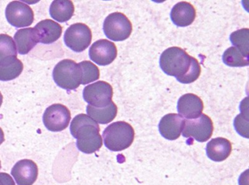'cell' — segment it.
Masks as SVG:
<instances>
[{"instance_id": "cell-1", "label": "cell", "mask_w": 249, "mask_h": 185, "mask_svg": "<svg viewBox=\"0 0 249 185\" xmlns=\"http://www.w3.org/2000/svg\"><path fill=\"white\" fill-rule=\"evenodd\" d=\"M160 63L165 74L176 77L183 84L194 83L200 76L201 67L197 60L178 47L165 50L160 57Z\"/></svg>"}, {"instance_id": "cell-2", "label": "cell", "mask_w": 249, "mask_h": 185, "mask_svg": "<svg viewBox=\"0 0 249 185\" xmlns=\"http://www.w3.org/2000/svg\"><path fill=\"white\" fill-rule=\"evenodd\" d=\"M100 131L98 123L85 114L77 115L71 122V132L77 139V147L86 154H91L101 148L103 142Z\"/></svg>"}, {"instance_id": "cell-3", "label": "cell", "mask_w": 249, "mask_h": 185, "mask_svg": "<svg viewBox=\"0 0 249 185\" xmlns=\"http://www.w3.org/2000/svg\"><path fill=\"white\" fill-rule=\"evenodd\" d=\"M105 145L113 151L129 148L135 139L133 127L124 121H119L109 125L103 131Z\"/></svg>"}, {"instance_id": "cell-4", "label": "cell", "mask_w": 249, "mask_h": 185, "mask_svg": "<svg viewBox=\"0 0 249 185\" xmlns=\"http://www.w3.org/2000/svg\"><path fill=\"white\" fill-rule=\"evenodd\" d=\"M53 79L59 87L65 90H75L82 81L79 64L71 59L59 61L53 70Z\"/></svg>"}, {"instance_id": "cell-5", "label": "cell", "mask_w": 249, "mask_h": 185, "mask_svg": "<svg viewBox=\"0 0 249 185\" xmlns=\"http://www.w3.org/2000/svg\"><path fill=\"white\" fill-rule=\"evenodd\" d=\"M103 31L107 38L119 42L129 37L132 32V24L124 13L116 12L105 19Z\"/></svg>"}, {"instance_id": "cell-6", "label": "cell", "mask_w": 249, "mask_h": 185, "mask_svg": "<svg viewBox=\"0 0 249 185\" xmlns=\"http://www.w3.org/2000/svg\"><path fill=\"white\" fill-rule=\"evenodd\" d=\"M213 124L212 119L205 114L195 119L183 120L182 134L185 138H193L199 142H205L212 136Z\"/></svg>"}, {"instance_id": "cell-7", "label": "cell", "mask_w": 249, "mask_h": 185, "mask_svg": "<svg viewBox=\"0 0 249 185\" xmlns=\"http://www.w3.org/2000/svg\"><path fill=\"white\" fill-rule=\"evenodd\" d=\"M92 40V33L85 23H77L68 28L64 36L65 45L74 52L85 50Z\"/></svg>"}, {"instance_id": "cell-8", "label": "cell", "mask_w": 249, "mask_h": 185, "mask_svg": "<svg viewBox=\"0 0 249 185\" xmlns=\"http://www.w3.org/2000/svg\"><path fill=\"white\" fill-rule=\"evenodd\" d=\"M113 90L110 84L107 82L97 81L84 87L83 97L89 103L90 106L96 108H103L110 104L113 101Z\"/></svg>"}, {"instance_id": "cell-9", "label": "cell", "mask_w": 249, "mask_h": 185, "mask_svg": "<svg viewBox=\"0 0 249 185\" xmlns=\"http://www.w3.org/2000/svg\"><path fill=\"white\" fill-rule=\"evenodd\" d=\"M71 120V111L61 103L51 105L43 114V123L52 132H59L66 129Z\"/></svg>"}, {"instance_id": "cell-10", "label": "cell", "mask_w": 249, "mask_h": 185, "mask_svg": "<svg viewBox=\"0 0 249 185\" xmlns=\"http://www.w3.org/2000/svg\"><path fill=\"white\" fill-rule=\"evenodd\" d=\"M5 16L8 23L17 28L27 27L34 22L33 9L22 1H11L5 10Z\"/></svg>"}, {"instance_id": "cell-11", "label": "cell", "mask_w": 249, "mask_h": 185, "mask_svg": "<svg viewBox=\"0 0 249 185\" xmlns=\"http://www.w3.org/2000/svg\"><path fill=\"white\" fill-rule=\"evenodd\" d=\"M89 54L91 61L96 64L100 66H107L116 59L118 50L113 42L107 39H100L92 44Z\"/></svg>"}, {"instance_id": "cell-12", "label": "cell", "mask_w": 249, "mask_h": 185, "mask_svg": "<svg viewBox=\"0 0 249 185\" xmlns=\"http://www.w3.org/2000/svg\"><path fill=\"white\" fill-rule=\"evenodd\" d=\"M11 174L18 185H33L38 176V167L33 160L24 159L16 163Z\"/></svg>"}, {"instance_id": "cell-13", "label": "cell", "mask_w": 249, "mask_h": 185, "mask_svg": "<svg viewBox=\"0 0 249 185\" xmlns=\"http://www.w3.org/2000/svg\"><path fill=\"white\" fill-rule=\"evenodd\" d=\"M204 109L202 99L193 93H186L179 99L178 111L186 119H195L202 115Z\"/></svg>"}, {"instance_id": "cell-14", "label": "cell", "mask_w": 249, "mask_h": 185, "mask_svg": "<svg viewBox=\"0 0 249 185\" xmlns=\"http://www.w3.org/2000/svg\"><path fill=\"white\" fill-rule=\"evenodd\" d=\"M183 120L184 119L178 114L164 115L159 124L160 134L166 139L171 141L178 139L183 129Z\"/></svg>"}, {"instance_id": "cell-15", "label": "cell", "mask_w": 249, "mask_h": 185, "mask_svg": "<svg viewBox=\"0 0 249 185\" xmlns=\"http://www.w3.org/2000/svg\"><path fill=\"white\" fill-rule=\"evenodd\" d=\"M196 10L191 3L182 1L172 9L170 17L175 25L186 27L193 23L196 17Z\"/></svg>"}, {"instance_id": "cell-16", "label": "cell", "mask_w": 249, "mask_h": 185, "mask_svg": "<svg viewBox=\"0 0 249 185\" xmlns=\"http://www.w3.org/2000/svg\"><path fill=\"white\" fill-rule=\"evenodd\" d=\"M14 39L18 53L26 55L39 43L38 32L35 27L24 28L16 32Z\"/></svg>"}, {"instance_id": "cell-17", "label": "cell", "mask_w": 249, "mask_h": 185, "mask_svg": "<svg viewBox=\"0 0 249 185\" xmlns=\"http://www.w3.org/2000/svg\"><path fill=\"white\" fill-rule=\"evenodd\" d=\"M38 32L39 42L45 45L53 43L62 36V26L52 19H45L35 26Z\"/></svg>"}, {"instance_id": "cell-18", "label": "cell", "mask_w": 249, "mask_h": 185, "mask_svg": "<svg viewBox=\"0 0 249 185\" xmlns=\"http://www.w3.org/2000/svg\"><path fill=\"white\" fill-rule=\"evenodd\" d=\"M232 147L228 139L222 137L213 138L207 144V155L213 161L221 162L225 160L231 154Z\"/></svg>"}, {"instance_id": "cell-19", "label": "cell", "mask_w": 249, "mask_h": 185, "mask_svg": "<svg viewBox=\"0 0 249 185\" xmlns=\"http://www.w3.org/2000/svg\"><path fill=\"white\" fill-rule=\"evenodd\" d=\"M49 12L54 20L64 23L68 21L72 17L75 7L71 0H55L52 1Z\"/></svg>"}, {"instance_id": "cell-20", "label": "cell", "mask_w": 249, "mask_h": 185, "mask_svg": "<svg viewBox=\"0 0 249 185\" xmlns=\"http://www.w3.org/2000/svg\"><path fill=\"white\" fill-rule=\"evenodd\" d=\"M88 116L100 124H107L116 118L118 113V107L114 102L112 101L106 107L96 108L88 105L87 106Z\"/></svg>"}, {"instance_id": "cell-21", "label": "cell", "mask_w": 249, "mask_h": 185, "mask_svg": "<svg viewBox=\"0 0 249 185\" xmlns=\"http://www.w3.org/2000/svg\"><path fill=\"white\" fill-rule=\"evenodd\" d=\"M24 69V64L21 60L13 58L0 65V80L10 81L19 77Z\"/></svg>"}, {"instance_id": "cell-22", "label": "cell", "mask_w": 249, "mask_h": 185, "mask_svg": "<svg viewBox=\"0 0 249 185\" xmlns=\"http://www.w3.org/2000/svg\"><path fill=\"white\" fill-rule=\"evenodd\" d=\"M17 45L9 35L0 34V65L17 58Z\"/></svg>"}, {"instance_id": "cell-23", "label": "cell", "mask_w": 249, "mask_h": 185, "mask_svg": "<svg viewBox=\"0 0 249 185\" xmlns=\"http://www.w3.org/2000/svg\"><path fill=\"white\" fill-rule=\"evenodd\" d=\"M230 40L233 45L246 58L249 57V29H242L232 32ZM234 47V48H235Z\"/></svg>"}, {"instance_id": "cell-24", "label": "cell", "mask_w": 249, "mask_h": 185, "mask_svg": "<svg viewBox=\"0 0 249 185\" xmlns=\"http://www.w3.org/2000/svg\"><path fill=\"white\" fill-rule=\"evenodd\" d=\"M223 61L226 65L232 67L249 66V58L245 57L237 48L230 47L223 54Z\"/></svg>"}, {"instance_id": "cell-25", "label": "cell", "mask_w": 249, "mask_h": 185, "mask_svg": "<svg viewBox=\"0 0 249 185\" xmlns=\"http://www.w3.org/2000/svg\"><path fill=\"white\" fill-rule=\"evenodd\" d=\"M82 71L81 84H87L99 80L100 77V69L95 64L89 61H84L79 63Z\"/></svg>"}, {"instance_id": "cell-26", "label": "cell", "mask_w": 249, "mask_h": 185, "mask_svg": "<svg viewBox=\"0 0 249 185\" xmlns=\"http://www.w3.org/2000/svg\"><path fill=\"white\" fill-rule=\"evenodd\" d=\"M242 106H243V109H241L242 113L237 115L234 119V125L235 127L236 131L246 138H249V111H248V102H246V105H243V102L242 101Z\"/></svg>"}, {"instance_id": "cell-27", "label": "cell", "mask_w": 249, "mask_h": 185, "mask_svg": "<svg viewBox=\"0 0 249 185\" xmlns=\"http://www.w3.org/2000/svg\"><path fill=\"white\" fill-rule=\"evenodd\" d=\"M0 185H16L13 178L8 173H0Z\"/></svg>"}, {"instance_id": "cell-28", "label": "cell", "mask_w": 249, "mask_h": 185, "mask_svg": "<svg viewBox=\"0 0 249 185\" xmlns=\"http://www.w3.org/2000/svg\"><path fill=\"white\" fill-rule=\"evenodd\" d=\"M5 141V134H4L3 130L0 128V145Z\"/></svg>"}, {"instance_id": "cell-29", "label": "cell", "mask_w": 249, "mask_h": 185, "mask_svg": "<svg viewBox=\"0 0 249 185\" xmlns=\"http://www.w3.org/2000/svg\"><path fill=\"white\" fill-rule=\"evenodd\" d=\"M2 102H3V96H2V93L0 92V107L2 106Z\"/></svg>"}, {"instance_id": "cell-30", "label": "cell", "mask_w": 249, "mask_h": 185, "mask_svg": "<svg viewBox=\"0 0 249 185\" xmlns=\"http://www.w3.org/2000/svg\"><path fill=\"white\" fill-rule=\"evenodd\" d=\"M1 167H2V165H1V161H0V169H1Z\"/></svg>"}]
</instances>
